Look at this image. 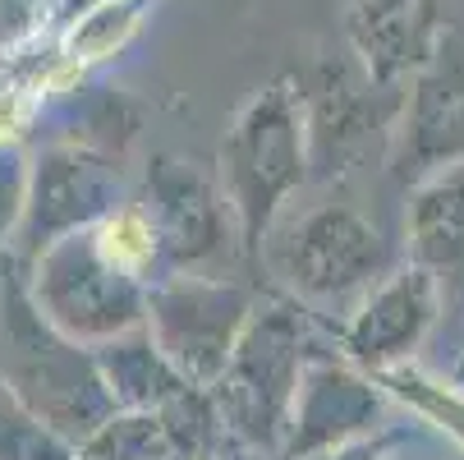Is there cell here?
Listing matches in <instances>:
<instances>
[{"instance_id": "6da1fadb", "label": "cell", "mask_w": 464, "mask_h": 460, "mask_svg": "<svg viewBox=\"0 0 464 460\" xmlns=\"http://www.w3.org/2000/svg\"><path fill=\"white\" fill-rule=\"evenodd\" d=\"M97 258L120 277H143L152 268V258H157L152 221L143 212H134V208L106 217L102 230H97Z\"/></svg>"}]
</instances>
